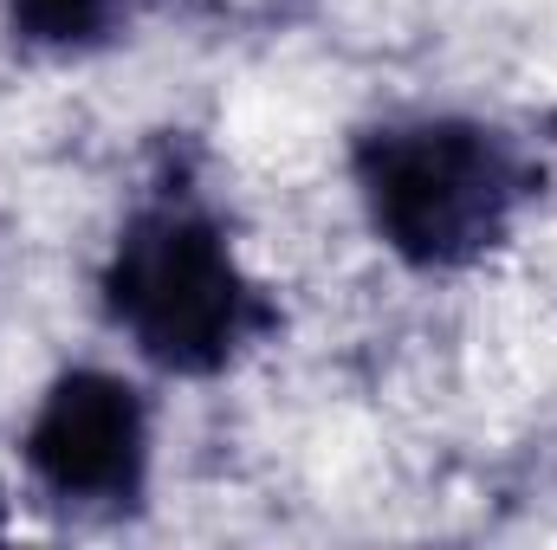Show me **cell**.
Listing matches in <instances>:
<instances>
[{"instance_id": "cell-1", "label": "cell", "mask_w": 557, "mask_h": 550, "mask_svg": "<svg viewBox=\"0 0 557 550\" xmlns=\"http://www.w3.org/2000/svg\"><path fill=\"white\" fill-rule=\"evenodd\" d=\"M357 188L389 253L428 273H447V266H473L506 240L512 208L525 195V168L499 130L428 117V124L363 130Z\"/></svg>"}, {"instance_id": "cell-2", "label": "cell", "mask_w": 557, "mask_h": 550, "mask_svg": "<svg viewBox=\"0 0 557 550\" xmlns=\"http://www.w3.org/2000/svg\"><path fill=\"white\" fill-rule=\"evenodd\" d=\"M104 304L169 376H214L273 324L253 278L234 266L221 227L182 201L143 208L117 234Z\"/></svg>"}, {"instance_id": "cell-3", "label": "cell", "mask_w": 557, "mask_h": 550, "mask_svg": "<svg viewBox=\"0 0 557 550\" xmlns=\"http://www.w3.org/2000/svg\"><path fill=\"white\" fill-rule=\"evenodd\" d=\"M26 466L65 505H131L149 473V414L124 376L72 370L26 427Z\"/></svg>"}, {"instance_id": "cell-4", "label": "cell", "mask_w": 557, "mask_h": 550, "mask_svg": "<svg viewBox=\"0 0 557 550\" xmlns=\"http://www.w3.org/2000/svg\"><path fill=\"white\" fill-rule=\"evenodd\" d=\"M124 7L131 0H7L13 33L33 39V46H59V52L111 39V26L124 20Z\"/></svg>"}]
</instances>
